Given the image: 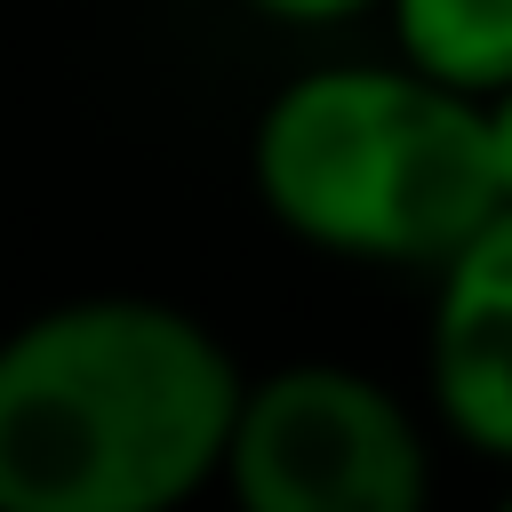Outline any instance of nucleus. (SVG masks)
<instances>
[{"label":"nucleus","instance_id":"7ed1b4c3","mask_svg":"<svg viewBox=\"0 0 512 512\" xmlns=\"http://www.w3.org/2000/svg\"><path fill=\"white\" fill-rule=\"evenodd\" d=\"M216 496L232 512H432V424L360 360L248 368Z\"/></svg>","mask_w":512,"mask_h":512},{"label":"nucleus","instance_id":"f03ea898","mask_svg":"<svg viewBox=\"0 0 512 512\" xmlns=\"http://www.w3.org/2000/svg\"><path fill=\"white\" fill-rule=\"evenodd\" d=\"M248 176L288 240L344 264L440 272L496 216L480 104L408 64H312L280 80L248 128Z\"/></svg>","mask_w":512,"mask_h":512},{"label":"nucleus","instance_id":"39448f33","mask_svg":"<svg viewBox=\"0 0 512 512\" xmlns=\"http://www.w3.org/2000/svg\"><path fill=\"white\" fill-rule=\"evenodd\" d=\"M376 16L392 24V64L416 80L464 104L512 88V0H384Z\"/></svg>","mask_w":512,"mask_h":512},{"label":"nucleus","instance_id":"f257e3e1","mask_svg":"<svg viewBox=\"0 0 512 512\" xmlns=\"http://www.w3.org/2000/svg\"><path fill=\"white\" fill-rule=\"evenodd\" d=\"M240 352L208 312L88 288L0 336V512H184L216 488Z\"/></svg>","mask_w":512,"mask_h":512},{"label":"nucleus","instance_id":"20e7f679","mask_svg":"<svg viewBox=\"0 0 512 512\" xmlns=\"http://www.w3.org/2000/svg\"><path fill=\"white\" fill-rule=\"evenodd\" d=\"M424 392L456 448L512 472V208L432 272Z\"/></svg>","mask_w":512,"mask_h":512},{"label":"nucleus","instance_id":"0eeeda50","mask_svg":"<svg viewBox=\"0 0 512 512\" xmlns=\"http://www.w3.org/2000/svg\"><path fill=\"white\" fill-rule=\"evenodd\" d=\"M480 136H488V176H496V208H512V88H496L480 104Z\"/></svg>","mask_w":512,"mask_h":512},{"label":"nucleus","instance_id":"423d86ee","mask_svg":"<svg viewBox=\"0 0 512 512\" xmlns=\"http://www.w3.org/2000/svg\"><path fill=\"white\" fill-rule=\"evenodd\" d=\"M240 8L264 16V24H288V32H336V24L376 16L384 0H240Z\"/></svg>","mask_w":512,"mask_h":512},{"label":"nucleus","instance_id":"6e6552de","mask_svg":"<svg viewBox=\"0 0 512 512\" xmlns=\"http://www.w3.org/2000/svg\"><path fill=\"white\" fill-rule=\"evenodd\" d=\"M488 512H512V480H504V496H496V504H488Z\"/></svg>","mask_w":512,"mask_h":512}]
</instances>
